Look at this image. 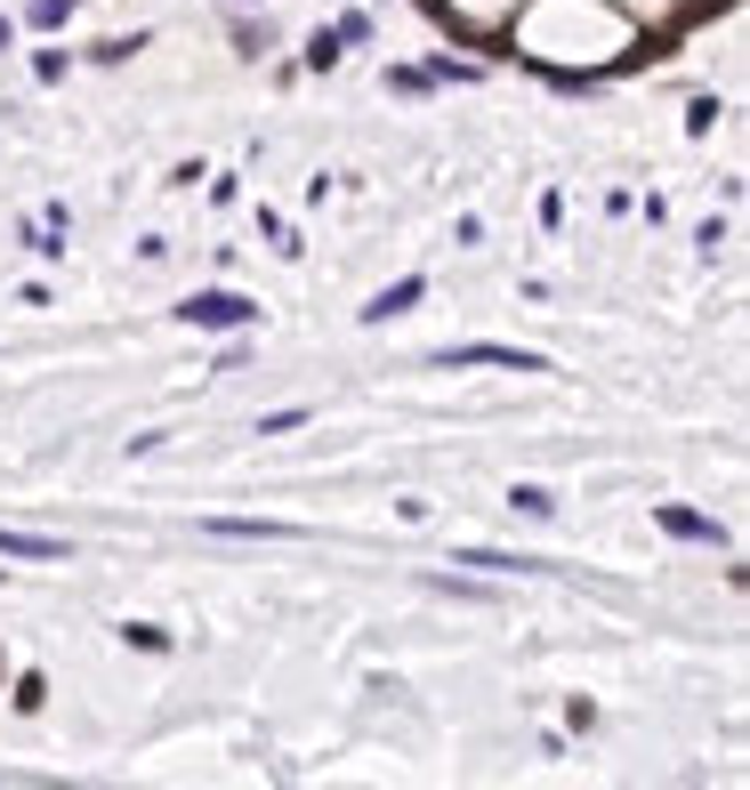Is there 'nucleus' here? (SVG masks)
<instances>
[{"instance_id": "0eeeda50", "label": "nucleus", "mask_w": 750, "mask_h": 790, "mask_svg": "<svg viewBox=\"0 0 750 790\" xmlns=\"http://www.w3.org/2000/svg\"><path fill=\"white\" fill-rule=\"evenodd\" d=\"M452 565H485V573H516L525 556H500V549H452Z\"/></svg>"}, {"instance_id": "1a4fd4ad", "label": "nucleus", "mask_w": 750, "mask_h": 790, "mask_svg": "<svg viewBox=\"0 0 750 790\" xmlns=\"http://www.w3.org/2000/svg\"><path fill=\"white\" fill-rule=\"evenodd\" d=\"M509 508H525V516H549L557 501H549V492H540V484H516V492H509Z\"/></svg>"}, {"instance_id": "6e6552de", "label": "nucleus", "mask_w": 750, "mask_h": 790, "mask_svg": "<svg viewBox=\"0 0 750 790\" xmlns=\"http://www.w3.org/2000/svg\"><path fill=\"white\" fill-rule=\"evenodd\" d=\"M40 702H49V678L25 670V678H16V710H40Z\"/></svg>"}, {"instance_id": "7ed1b4c3", "label": "nucleus", "mask_w": 750, "mask_h": 790, "mask_svg": "<svg viewBox=\"0 0 750 790\" xmlns=\"http://www.w3.org/2000/svg\"><path fill=\"white\" fill-rule=\"evenodd\" d=\"M202 532H218V540H299V525H275V516H211Z\"/></svg>"}, {"instance_id": "f03ea898", "label": "nucleus", "mask_w": 750, "mask_h": 790, "mask_svg": "<svg viewBox=\"0 0 750 790\" xmlns=\"http://www.w3.org/2000/svg\"><path fill=\"white\" fill-rule=\"evenodd\" d=\"M461 363H492V371H549V363H540L533 356V347H452V356H444V371H461Z\"/></svg>"}, {"instance_id": "423d86ee", "label": "nucleus", "mask_w": 750, "mask_h": 790, "mask_svg": "<svg viewBox=\"0 0 750 790\" xmlns=\"http://www.w3.org/2000/svg\"><path fill=\"white\" fill-rule=\"evenodd\" d=\"M662 532H678V540H718L711 516H694V508H662Z\"/></svg>"}, {"instance_id": "f257e3e1", "label": "nucleus", "mask_w": 750, "mask_h": 790, "mask_svg": "<svg viewBox=\"0 0 750 790\" xmlns=\"http://www.w3.org/2000/svg\"><path fill=\"white\" fill-rule=\"evenodd\" d=\"M178 315L202 331H242V323H259V307L235 299V290H194V299H178Z\"/></svg>"}, {"instance_id": "20e7f679", "label": "nucleus", "mask_w": 750, "mask_h": 790, "mask_svg": "<svg viewBox=\"0 0 750 790\" xmlns=\"http://www.w3.org/2000/svg\"><path fill=\"white\" fill-rule=\"evenodd\" d=\"M0 556H25V565H66V540H49V532H9V525H0Z\"/></svg>"}, {"instance_id": "9d476101", "label": "nucleus", "mask_w": 750, "mask_h": 790, "mask_svg": "<svg viewBox=\"0 0 750 790\" xmlns=\"http://www.w3.org/2000/svg\"><path fill=\"white\" fill-rule=\"evenodd\" d=\"M121 637H130V646H145V654H162V646H170V630H154V621H130Z\"/></svg>"}, {"instance_id": "ddd939ff", "label": "nucleus", "mask_w": 750, "mask_h": 790, "mask_svg": "<svg viewBox=\"0 0 750 790\" xmlns=\"http://www.w3.org/2000/svg\"><path fill=\"white\" fill-rule=\"evenodd\" d=\"M73 16V0H33V25H66Z\"/></svg>"}, {"instance_id": "39448f33", "label": "nucleus", "mask_w": 750, "mask_h": 790, "mask_svg": "<svg viewBox=\"0 0 750 790\" xmlns=\"http://www.w3.org/2000/svg\"><path fill=\"white\" fill-rule=\"evenodd\" d=\"M420 290H428L420 275H404V283H388V290H380V299H371V307H364V323H388V315H412V307H420Z\"/></svg>"}, {"instance_id": "9b49d317", "label": "nucleus", "mask_w": 750, "mask_h": 790, "mask_svg": "<svg viewBox=\"0 0 750 790\" xmlns=\"http://www.w3.org/2000/svg\"><path fill=\"white\" fill-rule=\"evenodd\" d=\"M307 65H316V73H331V65H340V33H316V49H307Z\"/></svg>"}, {"instance_id": "f8f14e48", "label": "nucleus", "mask_w": 750, "mask_h": 790, "mask_svg": "<svg viewBox=\"0 0 750 790\" xmlns=\"http://www.w3.org/2000/svg\"><path fill=\"white\" fill-rule=\"evenodd\" d=\"M307 420V411L299 404H290V411H266V420H259V435H290V428H299Z\"/></svg>"}]
</instances>
